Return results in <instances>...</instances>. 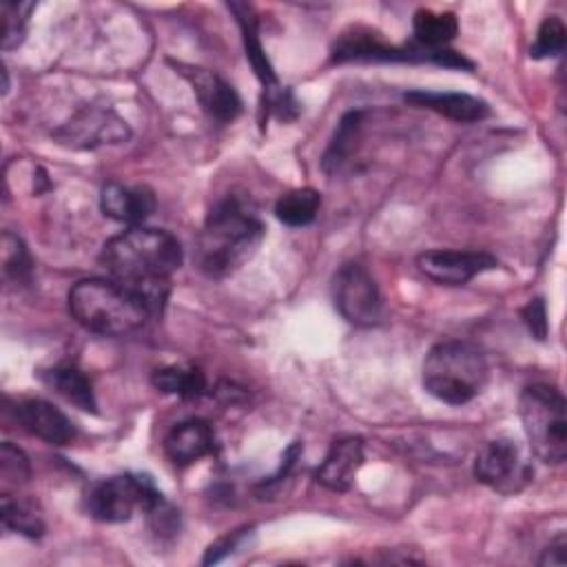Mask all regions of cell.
<instances>
[{
  "label": "cell",
  "mask_w": 567,
  "mask_h": 567,
  "mask_svg": "<svg viewBox=\"0 0 567 567\" xmlns=\"http://www.w3.org/2000/svg\"><path fill=\"white\" fill-rule=\"evenodd\" d=\"M363 465V441L359 436L337 439L315 472L317 483L332 492H348Z\"/></svg>",
  "instance_id": "cell-13"
},
{
  "label": "cell",
  "mask_w": 567,
  "mask_h": 567,
  "mask_svg": "<svg viewBox=\"0 0 567 567\" xmlns=\"http://www.w3.org/2000/svg\"><path fill=\"white\" fill-rule=\"evenodd\" d=\"M175 69L190 82L202 109L215 120V122H233L241 113V100L237 91L219 78L215 71L190 66V64H175Z\"/></svg>",
  "instance_id": "cell-11"
},
{
  "label": "cell",
  "mask_w": 567,
  "mask_h": 567,
  "mask_svg": "<svg viewBox=\"0 0 567 567\" xmlns=\"http://www.w3.org/2000/svg\"><path fill=\"white\" fill-rule=\"evenodd\" d=\"M155 390L164 394H175L179 399H197L206 392V377L199 368L166 365L157 368L151 377Z\"/></svg>",
  "instance_id": "cell-20"
},
{
  "label": "cell",
  "mask_w": 567,
  "mask_h": 567,
  "mask_svg": "<svg viewBox=\"0 0 567 567\" xmlns=\"http://www.w3.org/2000/svg\"><path fill=\"white\" fill-rule=\"evenodd\" d=\"M567 538L565 534H558L554 540H549V545L543 549V556L538 558V565H565L567 563Z\"/></svg>",
  "instance_id": "cell-31"
},
{
  "label": "cell",
  "mask_w": 567,
  "mask_h": 567,
  "mask_svg": "<svg viewBox=\"0 0 567 567\" xmlns=\"http://www.w3.org/2000/svg\"><path fill=\"white\" fill-rule=\"evenodd\" d=\"M69 310L82 328L106 337L128 334L155 312L140 290L117 279L97 277L82 279L69 290Z\"/></svg>",
  "instance_id": "cell-3"
},
{
  "label": "cell",
  "mask_w": 567,
  "mask_h": 567,
  "mask_svg": "<svg viewBox=\"0 0 567 567\" xmlns=\"http://www.w3.org/2000/svg\"><path fill=\"white\" fill-rule=\"evenodd\" d=\"M182 246L175 235L162 228L133 226L102 246V264L122 284L140 290L162 310L168 295V279L182 266Z\"/></svg>",
  "instance_id": "cell-1"
},
{
  "label": "cell",
  "mask_w": 567,
  "mask_h": 567,
  "mask_svg": "<svg viewBox=\"0 0 567 567\" xmlns=\"http://www.w3.org/2000/svg\"><path fill=\"white\" fill-rule=\"evenodd\" d=\"M228 9L235 13L239 29H241V40H244V49H246V58L252 66V71L257 73L259 82L264 84V89H275L277 86V75L275 69L268 60V55L264 53L261 40H259V27H257V16L252 11L250 4L244 2H230Z\"/></svg>",
  "instance_id": "cell-17"
},
{
  "label": "cell",
  "mask_w": 567,
  "mask_h": 567,
  "mask_svg": "<svg viewBox=\"0 0 567 567\" xmlns=\"http://www.w3.org/2000/svg\"><path fill=\"white\" fill-rule=\"evenodd\" d=\"M2 268H4V275L18 284H27L33 270L31 257L22 239L9 230L2 235Z\"/></svg>",
  "instance_id": "cell-24"
},
{
  "label": "cell",
  "mask_w": 567,
  "mask_h": 567,
  "mask_svg": "<svg viewBox=\"0 0 567 567\" xmlns=\"http://www.w3.org/2000/svg\"><path fill=\"white\" fill-rule=\"evenodd\" d=\"M403 100L419 109H430L454 122H478L489 115L485 100L467 93H439V91H410Z\"/></svg>",
  "instance_id": "cell-16"
},
{
  "label": "cell",
  "mask_w": 567,
  "mask_h": 567,
  "mask_svg": "<svg viewBox=\"0 0 567 567\" xmlns=\"http://www.w3.org/2000/svg\"><path fill=\"white\" fill-rule=\"evenodd\" d=\"M523 321L527 326V330L532 332L534 339L543 341L547 337V310H545V301L540 297L529 299V303L523 308Z\"/></svg>",
  "instance_id": "cell-29"
},
{
  "label": "cell",
  "mask_w": 567,
  "mask_h": 567,
  "mask_svg": "<svg viewBox=\"0 0 567 567\" xmlns=\"http://www.w3.org/2000/svg\"><path fill=\"white\" fill-rule=\"evenodd\" d=\"M264 239V224L237 197L217 202L197 237V266L204 275L221 279L248 261Z\"/></svg>",
  "instance_id": "cell-2"
},
{
  "label": "cell",
  "mask_w": 567,
  "mask_h": 567,
  "mask_svg": "<svg viewBox=\"0 0 567 567\" xmlns=\"http://www.w3.org/2000/svg\"><path fill=\"white\" fill-rule=\"evenodd\" d=\"M69 146L91 148L97 144H115L128 137L126 122L109 109H84L75 117H71L58 133Z\"/></svg>",
  "instance_id": "cell-10"
},
{
  "label": "cell",
  "mask_w": 567,
  "mask_h": 567,
  "mask_svg": "<svg viewBox=\"0 0 567 567\" xmlns=\"http://www.w3.org/2000/svg\"><path fill=\"white\" fill-rule=\"evenodd\" d=\"M518 414L534 454L551 465L567 456L565 396L547 383L527 385L518 399Z\"/></svg>",
  "instance_id": "cell-5"
},
{
  "label": "cell",
  "mask_w": 567,
  "mask_h": 567,
  "mask_svg": "<svg viewBox=\"0 0 567 567\" xmlns=\"http://www.w3.org/2000/svg\"><path fill=\"white\" fill-rule=\"evenodd\" d=\"M16 421L33 436L51 443L66 445L75 436L71 419L44 399H24L16 405Z\"/></svg>",
  "instance_id": "cell-12"
},
{
  "label": "cell",
  "mask_w": 567,
  "mask_h": 567,
  "mask_svg": "<svg viewBox=\"0 0 567 567\" xmlns=\"http://www.w3.org/2000/svg\"><path fill=\"white\" fill-rule=\"evenodd\" d=\"M321 206V195L315 188H295L288 190L286 195H281L275 204V215L281 224L299 228V226H308Z\"/></svg>",
  "instance_id": "cell-21"
},
{
  "label": "cell",
  "mask_w": 567,
  "mask_h": 567,
  "mask_svg": "<svg viewBox=\"0 0 567 567\" xmlns=\"http://www.w3.org/2000/svg\"><path fill=\"white\" fill-rule=\"evenodd\" d=\"M100 208L106 217L122 224H142L155 210V195L144 186H124L109 182L100 193Z\"/></svg>",
  "instance_id": "cell-15"
},
{
  "label": "cell",
  "mask_w": 567,
  "mask_h": 567,
  "mask_svg": "<svg viewBox=\"0 0 567 567\" xmlns=\"http://www.w3.org/2000/svg\"><path fill=\"white\" fill-rule=\"evenodd\" d=\"M332 299L339 315L361 328L377 326L383 319V299L377 281L361 264H343L332 277Z\"/></svg>",
  "instance_id": "cell-7"
},
{
  "label": "cell",
  "mask_w": 567,
  "mask_h": 567,
  "mask_svg": "<svg viewBox=\"0 0 567 567\" xmlns=\"http://www.w3.org/2000/svg\"><path fill=\"white\" fill-rule=\"evenodd\" d=\"M44 381L69 403L84 412H95V394L89 377L73 365H55L44 372Z\"/></svg>",
  "instance_id": "cell-18"
},
{
  "label": "cell",
  "mask_w": 567,
  "mask_h": 567,
  "mask_svg": "<svg viewBox=\"0 0 567 567\" xmlns=\"http://www.w3.org/2000/svg\"><path fill=\"white\" fill-rule=\"evenodd\" d=\"M487 374L489 368L481 348L461 339L434 343L421 370L425 392L450 405H463L478 396Z\"/></svg>",
  "instance_id": "cell-4"
},
{
  "label": "cell",
  "mask_w": 567,
  "mask_h": 567,
  "mask_svg": "<svg viewBox=\"0 0 567 567\" xmlns=\"http://www.w3.org/2000/svg\"><path fill=\"white\" fill-rule=\"evenodd\" d=\"M0 474H2V481L11 483V485L24 483L31 474L27 454L9 441L2 443V447H0Z\"/></svg>",
  "instance_id": "cell-28"
},
{
  "label": "cell",
  "mask_w": 567,
  "mask_h": 567,
  "mask_svg": "<svg viewBox=\"0 0 567 567\" xmlns=\"http://www.w3.org/2000/svg\"><path fill=\"white\" fill-rule=\"evenodd\" d=\"M215 434L204 419H186L171 427L164 439V452L168 461L177 467H186L202 456L213 454Z\"/></svg>",
  "instance_id": "cell-14"
},
{
  "label": "cell",
  "mask_w": 567,
  "mask_h": 567,
  "mask_svg": "<svg viewBox=\"0 0 567 567\" xmlns=\"http://www.w3.org/2000/svg\"><path fill=\"white\" fill-rule=\"evenodd\" d=\"M412 29L416 44L425 49H443L458 33V20L450 11L419 9L414 13Z\"/></svg>",
  "instance_id": "cell-19"
},
{
  "label": "cell",
  "mask_w": 567,
  "mask_h": 567,
  "mask_svg": "<svg viewBox=\"0 0 567 567\" xmlns=\"http://www.w3.org/2000/svg\"><path fill=\"white\" fill-rule=\"evenodd\" d=\"M146 520L148 527L157 538H173L179 529V512L164 498L159 496L155 503H151L146 509Z\"/></svg>",
  "instance_id": "cell-27"
},
{
  "label": "cell",
  "mask_w": 567,
  "mask_h": 567,
  "mask_svg": "<svg viewBox=\"0 0 567 567\" xmlns=\"http://www.w3.org/2000/svg\"><path fill=\"white\" fill-rule=\"evenodd\" d=\"M33 11V2H2L0 18H2V49H16L22 38L29 22V13Z\"/></svg>",
  "instance_id": "cell-25"
},
{
  "label": "cell",
  "mask_w": 567,
  "mask_h": 567,
  "mask_svg": "<svg viewBox=\"0 0 567 567\" xmlns=\"http://www.w3.org/2000/svg\"><path fill=\"white\" fill-rule=\"evenodd\" d=\"M162 492L153 485L151 476L115 474L89 487L84 509L91 518L102 523H124L135 509H146Z\"/></svg>",
  "instance_id": "cell-6"
},
{
  "label": "cell",
  "mask_w": 567,
  "mask_h": 567,
  "mask_svg": "<svg viewBox=\"0 0 567 567\" xmlns=\"http://www.w3.org/2000/svg\"><path fill=\"white\" fill-rule=\"evenodd\" d=\"M244 532H246V529H237V532H233V534H228V536L215 540V543L208 547L206 556H204V565L217 563V560H221L224 556H228V554L239 545V540L244 538Z\"/></svg>",
  "instance_id": "cell-30"
},
{
  "label": "cell",
  "mask_w": 567,
  "mask_h": 567,
  "mask_svg": "<svg viewBox=\"0 0 567 567\" xmlns=\"http://www.w3.org/2000/svg\"><path fill=\"white\" fill-rule=\"evenodd\" d=\"M419 270L443 286H463L476 275L498 266V259L483 250H425L416 257Z\"/></svg>",
  "instance_id": "cell-9"
},
{
  "label": "cell",
  "mask_w": 567,
  "mask_h": 567,
  "mask_svg": "<svg viewBox=\"0 0 567 567\" xmlns=\"http://www.w3.org/2000/svg\"><path fill=\"white\" fill-rule=\"evenodd\" d=\"M361 124H363V111H350L339 120L337 131L323 153V159H321V166L326 173H334L348 162Z\"/></svg>",
  "instance_id": "cell-22"
},
{
  "label": "cell",
  "mask_w": 567,
  "mask_h": 567,
  "mask_svg": "<svg viewBox=\"0 0 567 567\" xmlns=\"http://www.w3.org/2000/svg\"><path fill=\"white\" fill-rule=\"evenodd\" d=\"M565 35H567V31H565L563 20L558 16H547L538 27V33L529 49V55L540 60V58H554V55L563 53Z\"/></svg>",
  "instance_id": "cell-26"
},
{
  "label": "cell",
  "mask_w": 567,
  "mask_h": 567,
  "mask_svg": "<svg viewBox=\"0 0 567 567\" xmlns=\"http://www.w3.org/2000/svg\"><path fill=\"white\" fill-rule=\"evenodd\" d=\"M2 523L7 529L27 538H40L44 534V520L35 507L27 501L2 496Z\"/></svg>",
  "instance_id": "cell-23"
},
{
  "label": "cell",
  "mask_w": 567,
  "mask_h": 567,
  "mask_svg": "<svg viewBox=\"0 0 567 567\" xmlns=\"http://www.w3.org/2000/svg\"><path fill=\"white\" fill-rule=\"evenodd\" d=\"M474 476L501 494H514L532 478V470L520 458V450L514 441L496 439L478 450L474 458Z\"/></svg>",
  "instance_id": "cell-8"
}]
</instances>
